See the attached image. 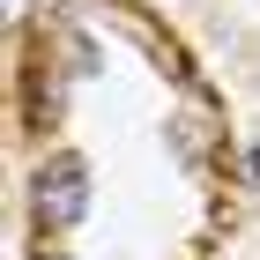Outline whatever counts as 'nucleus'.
<instances>
[{"label": "nucleus", "instance_id": "1", "mask_svg": "<svg viewBox=\"0 0 260 260\" xmlns=\"http://www.w3.org/2000/svg\"><path fill=\"white\" fill-rule=\"evenodd\" d=\"M30 201H38V223H52V231L82 223V208H89V164H82V156H52V164H38Z\"/></svg>", "mask_w": 260, "mask_h": 260}, {"label": "nucleus", "instance_id": "2", "mask_svg": "<svg viewBox=\"0 0 260 260\" xmlns=\"http://www.w3.org/2000/svg\"><path fill=\"white\" fill-rule=\"evenodd\" d=\"M245 179H253V186H260V149H253V156H245Z\"/></svg>", "mask_w": 260, "mask_h": 260}]
</instances>
